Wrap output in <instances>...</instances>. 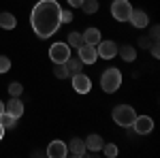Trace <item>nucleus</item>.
<instances>
[{"label":"nucleus","mask_w":160,"mask_h":158,"mask_svg":"<svg viewBox=\"0 0 160 158\" xmlns=\"http://www.w3.org/2000/svg\"><path fill=\"white\" fill-rule=\"evenodd\" d=\"M60 4L56 0H41L30 13V24L38 38H49L60 28Z\"/></svg>","instance_id":"obj_1"},{"label":"nucleus","mask_w":160,"mask_h":158,"mask_svg":"<svg viewBox=\"0 0 160 158\" xmlns=\"http://www.w3.org/2000/svg\"><path fill=\"white\" fill-rule=\"evenodd\" d=\"M120 85H122V73H120V69H107V71L102 73V77H100V88H102L107 94L118 92Z\"/></svg>","instance_id":"obj_2"},{"label":"nucleus","mask_w":160,"mask_h":158,"mask_svg":"<svg viewBox=\"0 0 160 158\" xmlns=\"http://www.w3.org/2000/svg\"><path fill=\"white\" fill-rule=\"evenodd\" d=\"M135 118H137V111L132 109L130 105H118V107L113 109V120L118 122L120 126H124V128L132 126Z\"/></svg>","instance_id":"obj_3"},{"label":"nucleus","mask_w":160,"mask_h":158,"mask_svg":"<svg viewBox=\"0 0 160 158\" xmlns=\"http://www.w3.org/2000/svg\"><path fill=\"white\" fill-rule=\"evenodd\" d=\"M130 13H132V7H130L128 0H113V4H111V15H113L118 22H128Z\"/></svg>","instance_id":"obj_4"},{"label":"nucleus","mask_w":160,"mask_h":158,"mask_svg":"<svg viewBox=\"0 0 160 158\" xmlns=\"http://www.w3.org/2000/svg\"><path fill=\"white\" fill-rule=\"evenodd\" d=\"M49 58L53 60V64H62L71 58V47L66 43H53L49 47Z\"/></svg>","instance_id":"obj_5"},{"label":"nucleus","mask_w":160,"mask_h":158,"mask_svg":"<svg viewBox=\"0 0 160 158\" xmlns=\"http://www.w3.org/2000/svg\"><path fill=\"white\" fill-rule=\"evenodd\" d=\"M96 54H98V58H102V60H111V58L118 56V45L113 41H98Z\"/></svg>","instance_id":"obj_6"},{"label":"nucleus","mask_w":160,"mask_h":158,"mask_svg":"<svg viewBox=\"0 0 160 158\" xmlns=\"http://www.w3.org/2000/svg\"><path fill=\"white\" fill-rule=\"evenodd\" d=\"M71 77H73V90H75V92H79V94H88V92L92 90V81H90V77L83 75L81 71L75 73V75H71Z\"/></svg>","instance_id":"obj_7"},{"label":"nucleus","mask_w":160,"mask_h":158,"mask_svg":"<svg viewBox=\"0 0 160 158\" xmlns=\"http://www.w3.org/2000/svg\"><path fill=\"white\" fill-rule=\"evenodd\" d=\"M132 128H135L137 135H148L154 130V120L149 115H137L135 122H132Z\"/></svg>","instance_id":"obj_8"},{"label":"nucleus","mask_w":160,"mask_h":158,"mask_svg":"<svg viewBox=\"0 0 160 158\" xmlns=\"http://www.w3.org/2000/svg\"><path fill=\"white\" fill-rule=\"evenodd\" d=\"M79 60L83 62V64H94L96 58H98V54H96V45H90V43H83V45H79Z\"/></svg>","instance_id":"obj_9"},{"label":"nucleus","mask_w":160,"mask_h":158,"mask_svg":"<svg viewBox=\"0 0 160 158\" xmlns=\"http://www.w3.org/2000/svg\"><path fill=\"white\" fill-rule=\"evenodd\" d=\"M4 113H9V115H13V118H22L24 115V103L19 100V96H13L7 105H4Z\"/></svg>","instance_id":"obj_10"},{"label":"nucleus","mask_w":160,"mask_h":158,"mask_svg":"<svg viewBox=\"0 0 160 158\" xmlns=\"http://www.w3.org/2000/svg\"><path fill=\"white\" fill-rule=\"evenodd\" d=\"M68 154V147H66V143H62V141H51L49 145H47V156L49 158H64Z\"/></svg>","instance_id":"obj_11"},{"label":"nucleus","mask_w":160,"mask_h":158,"mask_svg":"<svg viewBox=\"0 0 160 158\" xmlns=\"http://www.w3.org/2000/svg\"><path fill=\"white\" fill-rule=\"evenodd\" d=\"M128 22L135 26V28H145V26L149 24V17L145 11H141V9H132V13H130V17H128Z\"/></svg>","instance_id":"obj_12"},{"label":"nucleus","mask_w":160,"mask_h":158,"mask_svg":"<svg viewBox=\"0 0 160 158\" xmlns=\"http://www.w3.org/2000/svg\"><path fill=\"white\" fill-rule=\"evenodd\" d=\"M66 147H68V154H73L75 158H81V156L88 152V150H86V143H83V139H77V137H75V139H71V143H68Z\"/></svg>","instance_id":"obj_13"},{"label":"nucleus","mask_w":160,"mask_h":158,"mask_svg":"<svg viewBox=\"0 0 160 158\" xmlns=\"http://www.w3.org/2000/svg\"><path fill=\"white\" fill-rule=\"evenodd\" d=\"M83 143H86V150H90V152H100L102 145H105V141H102L100 135H90Z\"/></svg>","instance_id":"obj_14"},{"label":"nucleus","mask_w":160,"mask_h":158,"mask_svg":"<svg viewBox=\"0 0 160 158\" xmlns=\"http://www.w3.org/2000/svg\"><path fill=\"white\" fill-rule=\"evenodd\" d=\"M15 26H17V19H15L13 13L0 11V28H4V30H13Z\"/></svg>","instance_id":"obj_15"},{"label":"nucleus","mask_w":160,"mask_h":158,"mask_svg":"<svg viewBox=\"0 0 160 158\" xmlns=\"http://www.w3.org/2000/svg\"><path fill=\"white\" fill-rule=\"evenodd\" d=\"M83 37V43H90V45H98L100 41V30L98 28H88L86 32L81 34Z\"/></svg>","instance_id":"obj_16"},{"label":"nucleus","mask_w":160,"mask_h":158,"mask_svg":"<svg viewBox=\"0 0 160 158\" xmlns=\"http://www.w3.org/2000/svg\"><path fill=\"white\" fill-rule=\"evenodd\" d=\"M118 54H120V58L126 62H132L137 58V49L130 47V45H122V47H118Z\"/></svg>","instance_id":"obj_17"},{"label":"nucleus","mask_w":160,"mask_h":158,"mask_svg":"<svg viewBox=\"0 0 160 158\" xmlns=\"http://www.w3.org/2000/svg\"><path fill=\"white\" fill-rule=\"evenodd\" d=\"M64 64H66V71H68V75L79 73V71H81V66H83V62L79 60V58H68Z\"/></svg>","instance_id":"obj_18"},{"label":"nucleus","mask_w":160,"mask_h":158,"mask_svg":"<svg viewBox=\"0 0 160 158\" xmlns=\"http://www.w3.org/2000/svg\"><path fill=\"white\" fill-rule=\"evenodd\" d=\"M66 45H68V47H79V45H83V37H81L79 32H71Z\"/></svg>","instance_id":"obj_19"},{"label":"nucleus","mask_w":160,"mask_h":158,"mask_svg":"<svg viewBox=\"0 0 160 158\" xmlns=\"http://www.w3.org/2000/svg\"><path fill=\"white\" fill-rule=\"evenodd\" d=\"M0 124H2L4 128H15L17 118H13V115H9V113H2V115H0Z\"/></svg>","instance_id":"obj_20"},{"label":"nucleus","mask_w":160,"mask_h":158,"mask_svg":"<svg viewBox=\"0 0 160 158\" xmlns=\"http://www.w3.org/2000/svg\"><path fill=\"white\" fill-rule=\"evenodd\" d=\"M81 7H83V11H86L88 15H92V13L98 11V2H96V0H83Z\"/></svg>","instance_id":"obj_21"},{"label":"nucleus","mask_w":160,"mask_h":158,"mask_svg":"<svg viewBox=\"0 0 160 158\" xmlns=\"http://www.w3.org/2000/svg\"><path fill=\"white\" fill-rule=\"evenodd\" d=\"M53 75H56L58 79H64V77H68L66 64H64V62H62V64H56V66H53Z\"/></svg>","instance_id":"obj_22"},{"label":"nucleus","mask_w":160,"mask_h":158,"mask_svg":"<svg viewBox=\"0 0 160 158\" xmlns=\"http://www.w3.org/2000/svg\"><path fill=\"white\" fill-rule=\"evenodd\" d=\"M24 92V85L19 84V81H13V84H9V94L11 96H19Z\"/></svg>","instance_id":"obj_23"},{"label":"nucleus","mask_w":160,"mask_h":158,"mask_svg":"<svg viewBox=\"0 0 160 158\" xmlns=\"http://www.w3.org/2000/svg\"><path fill=\"white\" fill-rule=\"evenodd\" d=\"M102 150H105V154L109 158H115L118 156V145H113V143H105L102 145Z\"/></svg>","instance_id":"obj_24"},{"label":"nucleus","mask_w":160,"mask_h":158,"mask_svg":"<svg viewBox=\"0 0 160 158\" xmlns=\"http://www.w3.org/2000/svg\"><path fill=\"white\" fill-rule=\"evenodd\" d=\"M7 71H11V58L0 56V73H7Z\"/></svg>","instance_id":"obj_25"},{"label":"nucleus","mask_w":160,"mask_h":158,"mask_svg":"<svg viewBox=\"0 0 160 158\" xmlns=\"http://www.w3.org/2000/svg\"><path fill=\"white\" fill-rule=\"evenodd\" d=\"M149 45H152V56H154V58H160V47H158V41H152Z\"/></svg>","instance_id":"obj_26"},{"label":"nucleus","mask_w":160,"mask_h":158,"mask_svg":"<svg viewBox=\"0 0 160 158\" xmlns=\"http://www.w3.org/2000/svg\"><path fill=\"white\" fill-rule=\"evenodd\" d=\"M71 19H73V13L71 11H60V22H66L68 24Z\"/></svg>","instance_id":"obj_27"},{"label":"nucleus","mask_w":160,"mask_h":158,"mask_svg":"<svg viewBox=\"0 0 160 158\" xmlns=\"http://www.w3.org/2000/svg\"><path fill=\"white\" fill-rule=\"evenodd\" d=\"M158 34H160L158 26H154V28H152V32H149V41H158Z\"/></svg>","instance_id":"obj_28"},{"label":"nucleus","mask_w":160,"mask_h":158,"mask_svg":"<svg viewBox=\"0 0 160 158\" xmlns=\"http://www.w3.org/2000/svg\"><path fill=\"white\" fill-rule=\"evenodd\" d=\"M149 43H152V41H149L148 37H141V38H139V47H143V49H148Z\"/></svg>","instance_id":"obj_29"},{"label":"nucleus","mask_w":160,"mask_h":158,"mask_svg":"<svg viewBox=\"0 0 160 158\" xmlns=\"http://www.w3.org/2000/svg\"><path fill=\"white\" fill-rule=\"evenodd\" d=\"M68 4H71V7H81L83 0H68Z\"/></svg>","instance_id":"obj_30"},{"label":"nucleus","mask_w":160,"mask_h":158,"mask_svg":"<svg viewBox=\"0 0 160 158\" xmlns=\"http://www.w3.org/2000/svg\"><path fill=\"white\" fill-rule=\"evenodd\" d=\"M4 130H7V128H4V126H2V124H0V139H2V137H4Z\"/></svg>","instance_id":"obj_31"},{"label":"nucleus","mask_w":160,"mask_h":158,"mask_svg":"<svg viewBox=\"0 0 160 158\" xmlns=\"http://www.w3.org/2000/svg\"><path fill=\"white\" fill-rule=\"evenodd\" d=\"M2 113H4V103L0 100V115H2Z\"/></svg>","instance_id":"obj_32"}]
</instances>
